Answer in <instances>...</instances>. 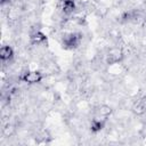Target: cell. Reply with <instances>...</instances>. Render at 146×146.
I'll list each match as a JSON object with an SVG mask.
<instances>
[{"label":"cell","mask_w":146,"mask_h":146,"mask_svg":"<svg viewBox=\"0 0 146 146\" xmlns=\"http://www.w3.org/2000/svg\"><path fill=\"white\" fill-rule=\"evenodd\" d=\"M131 111L133 114H136L138 116H143L146 114V94L141 95L132 103Z\"/></svg>","instance_id":"52a82bcc"},{"label":"cell","mask_w":146,"mask_h":146,"mask_svg":"<svg viewBox=\"0 0 146 146\" xmlns=\"http://www.w3.org/2000/svg\"><path fill=\"white\" fill-rule=\"evenodd\" d=\"M16 58V49L10 43H1L0 48V60L1 64H10Z\"/></svg>","instance_id":"5b68a950"},{"label":"cell","mask_w":146,"mask_h":146,"mask_svg":"<svg viewBox=\"0 0 146 146\" xmlns=\"http://www.w3.org/2000/svg\"><path fill=\"white\" fill-rule=\"evenodd\" d=\"M13 1H14V0H0V6H1V7L8 6V5H10Z\"/></svg>","instance_id":"ba28073f"},{"label":"cell","mask_w":146,"mask_h":146,"mask_svg":"<svg viewBox=\"0 0 146 146\" xmlns=\"http://www.w3.org/2000/svg\"><path fill=\"white\" fill-rule=\"evenodd\" d=\"M27 42L31 46H47L50 42L49 35L47 32L40 27L39 24L34 23L30 26L29 32H27Z\"/></svg>","instance_id":"3957f363"},{"label":"cell","mask_w":146,"mask_h":146,"mask_svg":"<svg viewBox=\"0 0 146 146\" xmlns=\"http://www.w3.org/2000/svg\"><path fill=\"white\" fill-rule=\"evenodd\" d=\"M46 75L41 70L38 68H25L17 75V81L25 86H38L43 82Z\"/></svg>","instance_id":"7a4b0ae2"},{"label":"cell","mask_w":146,"mask_h":146,"mask_svg":"<svg viewBox=\"0 0 146 146\" xmlns=\"http://www.w3.org/2000/svg\"><path fill=\"white\" fill-rule=\"evenodd\" d=\"M86 40V33L82 30H73L62 32L58 39L59 46L65 51H76L79 50Z\"/></svg>","instance_id":"6da1fadb"},{"label":"cell","mask_w":146,"mask_h":146,"mask_svg":"<svg viewBox=\"0 0 146 146\" xmlns=\"http://www.w3.org/2000/svg\"><path fill=\"white\" fill-rule=\"evenodd\" d=\"M78 0H58L57 9L63 16H72L78 11Z\"/></svg>","instance_id":"277c9868"},{"label":"cell","mask_w":146,"mask_h":146,"mask_svg":"<svg viewBox=\"0 0 146 146\" xmlns=\"http://www.w3.org/2000/svg\"><path fill=\"white\" fill-rule=\"evenodd\" d=\"M108 121L98 119V117H91L89 121V132L94 137H99L106 129Z\"/></svg>","instance_id":"8992f818"}]
</instances>
